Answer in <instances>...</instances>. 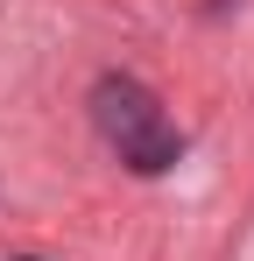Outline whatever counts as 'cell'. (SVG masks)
I'll list each match as a JSON object with an SVG mask.
<instances>
[{"mask_svg":"<svg viewBox=\"0 0 254 261\" xmlns=\"http://www.w3.org/2000/svg\"><path fill=\"white\" fill-rule=\"evenodd\" d=\"M92 120H99V134L120 148L127 170L141 176H163L176 155H184V134L169 127L163 99L141 85V78H120V71H106L99 85H92Z\"/></svg>","mask_w":254,"mask_h":261,"instance_id":"6da1fadb","label":"cell"}]
</instances>
